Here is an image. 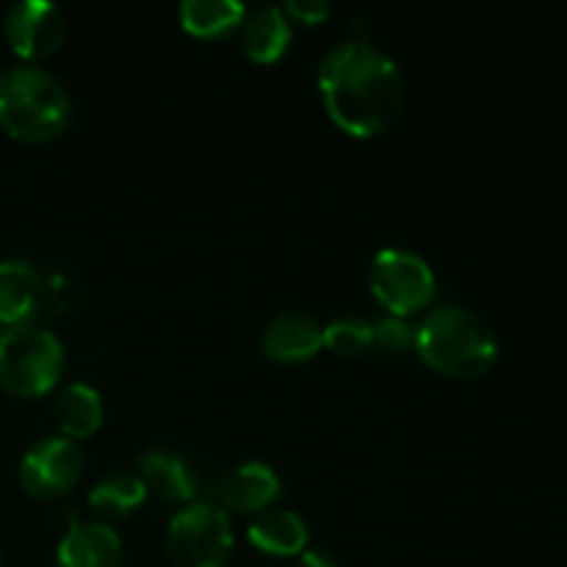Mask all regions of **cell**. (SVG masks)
Returning <instances> with one entry per match:
<instances>
[{
    "label": "cell",
    "instance_id": "1",
    "mask_svg": "<svg viewBox=\"0 0 567 567\" xmlns=\"http://www.w3.org/2000/svg\"><path fill=\"white\" fill-rule=\"evenodd\" d=\"M316 81L330 120L358 138H374L396 125L408 100L396 59L371 39L338 42L321 59Z\"/></svg>",
    "mask_w": 567,
    "mask_h": 567
},
{
    "label": "cell",
    "instance_id": "2",
    "mask_svg": "<svg viewBox=\"0 0 567 567\" xmlns=\"http://www.w3.org/2000/svg\"><path fill=\"white\" fill-rule=\"evenodd\" d=\"M415 352L437 374L476 380L496 363L498 341L480 313L460 305H443L430 310L415 327Z\"/></svg>",
    "mask_w": 567,
    "mask_h": 567
},
{
    "label": "cell",
    "instance_id": "3",
    "mask_svg": "<svg viewBox=\"0 0 567 567\" xmlns=\"http://www.w3.org/2000/svg\"><path fill=\"white\" fill-rule=\"evenodd\" d=\"M72 100L64 83L42 66L20 64L0 72V127L25 144H44L66 131Z\"/></svg>",
    "mask_w": 567,
    "mask_h": 567
},
{
    "label": "cell",
    "instance_id": "4",
    "mask_svg": "<svg viewBox=\"0 0 567 567\" xmlns=\"http://www.w3.org/2000/svg\"><path fill=\"white\" fill-rule=\"evenodd\" d=\"M64 374V347L39 324L9 327L0 332V388L20 399L53 391Z\"/></svg>",
    "mask_w": 567,
    "mask_h": 567
},
{
    "label": "cell",
    "instance_id": "5",
    "mask_svg": "<svg viewBox=\"0 0 567 567\" xmlns=\"http://www.w3.org/2000/svg\"><path fill=\"white\" fill-rule=\"evenodd\" d=\"M166 554L175 567H227L233 557V524L214 502L177 509L166 529Z\"/></svg>",
    "mask_w": 567,
    "mask_h": 567
},
{
    "label": "cell",
    "instance_id": "6",
    "mask_svg": "<svg viewBox=\"0 0 567 567\" xmlns=\"http://www.w3.org/2000/svg\"><path fill=\"white\" fill-rule=\"evenodd\" d=\"M369 282L377 302L388 310V316H399V319L426 310L437 293L432 266L421 255L399 247L380 249L374 255Z\"/></svg>",
    "mask_w": 567,
    "mask_h": 567
},
{
    "label": "cell",
    "instance_id": "7",
    "mask_svg": "<svg viewBox=\"0 0 567 567\" xmlns=\"http://www.w3.org/2000/svg\"><path fill=\"white\" fill-rule=\"evenodd\" d=\"M86 454L64 435H48L33 443L20 463V485L39 502L66 496L81 482Z\"/></svg>",
    "mask_w": 567,
    "mask_h": 567
},
{
    "label": "cell",
    "instance_id": "8",
    "mask_svg": "<svg viewBox=\"0 0 567 567\" xmlns=\"http://www.w3.org/2000/svg\"><path fill=\"white\" fill-rule=\"evenodd\" d=\"M64 14L50 0H20L6 11V42L25 61H42L53 55L64 42Z\"/></svg>",
    "mask_w": 567,
    "mask_h": 567
},
{
    "label": "cell",
    "instance_id": "9",
    "mask_svg": "<svg viewBox=\"0 0 567 567\" xmlns=\"http://www.w3.org/2000/svg\"><path fill=\"white\" fill-rule=\"evenodd\" d=\"M214 491L221 509L227 507L233 513L258 515L280 498L282 482L271 465L260 463V460H249V463L225 471L216 480Z\"/></svg>",
    "mask_w": 567,
    "mask_h": 567
},
{
    "label": "cell",
    "instance_id": "10",
    "mask_svg": "<svg viewBox=\"0 0 567 567\" xmlns=\"http://www.w3.org/2000/svg\"><path fill=\"white\" fill-rule=\"evenodd\" d=\"M136 474L142 476L147 493H153L158 502L177 504V507H186V504L197 502V468L177 452H169V449H147V452L138 454Z\"/></svg>",
    "mask_w": 567,
    "mask_h": 567
},
{
    "label": "cell",
    "instance_id": "11",
    "mask_svg": "<svg viewBox=\"0 0 567 567\" xmlns=\"http://www.w3.org/2000/svg\"><path fill=\"white\" fill-rule=\"evenodd\" d=\"M324 327L302 310H288V313H277L269 324L264 327L260 336V347L269 354L275 363L297 365L308 363L319 354L324 347Z\"/></svg>",
    "mask_w": 567,
    "mask_h": 567
},
{
    "label": "cell",
    "instance_id": "12",
    "mask_svg": "<svg viewBox=\"0 0 567 567\" xmlns=\"http://www.w3.org/2000/svg\"><path fill=\"white\" fill-rule=\"evenodd\" d=\"M59 567H122L125 546L105 520H72L55 551Z\"/></svg>",
    "mask_w": 567,
    "mask_h": 567
},
{
    "label": "cell",
    "instance_id": "13",
    "mask_svg": "<svg viewBox=\"0 0 567 567\" xmlns=\"http://www.w3.org/2000/svg\"><path fill=\"white\" fill-rule=\"evenodd\" d=\"M44 302V280L28 260H0V324H33Z\"/></svg>",
    "mask_w": 567,
    "mask_h": 567
},
{
    "label": "cell",
    "instance_id": "14",
    "mask_svg": "<svg viewBox=\"0 0 567 567\" xmlns=\"http://www.w3.org/2000/svg\"><path fill=\"white\" fill-rule=\"evenodd\" d=\"M291 20L280 6H260L247 11L241 22V50L255 64H275L291 44Z\"/></svg>",
    "mask_w": 567,
    "mask_h": 567
},
{
    "label": "cell",
    "instance_id": "15",
    "mask_svg": "<svg viewBox=\"0 0 567 567\" xmlns=\"http://www.w3.org/2000/svg\"><path fill=\"white\" fill-rule=\"evenodd\" d=\"M249 543L269 557H299L308 548V524L293 509L269 507L255 515L247 529Z\"/></svg>",
    "mask_w": 567,
    "mask_h": 567
},
{
    "label": "cell",
    "instance_id": "16",
    "mask_svg": "<svg viewBox=\"0 0 567 567\" xmlns=\"http://www.w3.org/2000/svg\"><path fill=\"white\" fill-rule=\"evenodd\" d=\"M55 419H59L64 437H70V441L92 437L103 426V399L86 382H72L55 399Z\"/></svg>",
    "mask_w": 567,
    "mask_h": 567
},
{
    "label": "cell",
    "instance_id": "17",
    "mask_svg": "<svg viewBox=\"0 0 567 567\" xmlns=\"http://www.w3.org/2000/svg\"><path fill=\"white\" fill-rule=\"evenodd\" d=\"M147 487H144L142 476L136 471H114V474L103 476L97 485L89 493V507L97 518L120 520L136 513L144 502H147Z\"/></svg>",
    "mask_w": 567,
    "mask_h": 567
},
{
    "label": "cell",
    "instance_id": "18",
    "mask_svg": "<svg viewBox=\"0 0 567 567\" xmlns=\"http://www.w3.org/2000/svg\"><path fill=\"white\" fill-rule=\"evenodd\" d=\"M247 9L236 0H186L181 3V25L192 37L214 39L241 28Z\"/></svg>",
    "mask_w": 567,
    "mask_h": 567
},
{
    "label": "cell",
    "instance_id": "19",
    "mask_svg": "<svg viewBox=\"0 0 567 567\" xmlns=\"http://www.w3.org/2000/svg\"><path fill=\"white\" fill-rule=\"evenodd\" d=\"M321 332H324V347L341 358H360L374 347V321L363 316H341Z\"/></svg>",
    "mask_w": 567,
    "mask_h": 567
},
{
    "label": "cell",
    "instance_id": "20",
    "mask_svg": "<svg viewBox=\"0 0 567 567\" xmlns=\"http://www.w3.org/2000/svg\"><path fill=\"white\" fill-rule=\"evenodd\" d=\"M415 347V327L399 316H385L374 321V349L382 354H402Z\"/></svg>",
    "mask_w": 567,
    "mask_h": 567
},
{
    "label": "cell",
    "instance_id": "21",
    "mask_svg": "<svg viewBox=\"0 0 567 567\" xmlns=\"http://www.w3.org/2000/svg\"><path fill=\"white\" fill-rule=\"evenodd\" d=\"M282 11L288 14V20L305 22V25H319L332 14L330 3H324V0H288Z\"/></svg>",
    "mask_w": 567,
    "mask_h": 567
},
{
    "label": "cell",
    "instance_id": "22",
    "mask_svg": "<svg viewBox=\"0 0 567 567\" xmlns=\"http://www.w3.org/2000/svg\"><path fill=\"white\" fill-rule=\"evenodd\" d=\"M297 567H338V559L330 551H321V548H305L299 554Z\"/></svg>",
    "mask_w": 567,
    "mask_h": 567
}]
</instances>
